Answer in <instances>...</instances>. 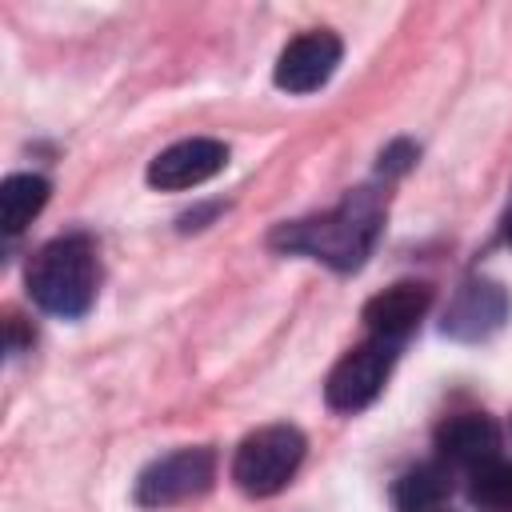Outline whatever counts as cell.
<instances>
[{
	"mask_svg": "<svg viewBox=\"0 0 512 512\" xmlns=\"http://www.w3.org/2000/svg\"><path fill=\"white\" fill-rule=\"evenodd\" d=\"M504 316H508L504 288L492 284V280H468L456 292V300H452V308L444 316V332L456 336V340H480L492 328H500Z\"/></svg>",
	"mask_w": 512,
	"mask_h": 512,
	"instance_id": "obj_10",
	"label": "cell"
},
{
	"mask_svg": "<svg viewBox=\"0 0 512 512\" xmlns=\"http://www.w3.org/2000/svg\"><path fill=\"white\" fill-rule=\"evenodd\" d=\"M436 448L448 464L476 472L480 464L500 460V432L484 412H456L436 428Z\"/></svg>",
	"mask_w": 512,
	"mask_h": 512,
	"instance_id": "obj_9",
	"label": "cell"
},
{
	"mask_svg": "<svg viewBox=\"0 0 512 512\" xmlns=\"http://www.w3.org/2000/svg\"><path fill=\"white\" fill-rule=\"evenodd\" d=\"M28 292L52 316H84L96 300V248L88 236H60L28 264Z\"/></svg>",
	"mask_w": 512,
	"mask_h": 512,
	"instance_id": "obj_2",
	"label": "cell"
},
{
	"mask_svg": "<svg viewBox=\"0 0 512 512\" xmlns=\"http://www.w3.org/2000/svg\"><path fill=\"white\" fill-rule=\"evenodd\" d=\"M448 500V472L440 464H416L392 484L396 512H440Z\"/></svg>",
	"mask_w": 512,
	"mask_h": 512,
	"instance_id": "obj_11",
	"label": "cell"
},
{
	"mask_svg": "<svg viewBox=\"0 0 512 512\" xmlns=\"http://www.w3.org/2000/svg\"><path fill=\"white\" fill-rule=\"evenodd\" d=\"M44 204H48V180L44 176H32V172L8 176L0 184V224H4V232L16 236Z\"/></svg>",
	"mask_w": 512,
	"mask_h": 512,
	"instance_id": "obj_12",
	"label": "cell"
},
{
	"mask_svg": "<svg viewBox=\"0 0 512 512\" xmlns=\"http://www.w3.org/2000/svg\"><path fill=\"white\" fill-rule=\"evenodd\" d=\"M432 304V288L428 284H412V280H400L384 292H376L368 304H364V324L376 340H392L400 344L428 312Z\"/></svg>",
	"mask_w": 512,
	"mask_h": 512,
	"instance_id": "obj_8",
	"label": "cell"
},
{
	"mask_svg": "<svg viewBox=\"0 0 512 512\" xmlns=\"http://www.w3.org/2000/svg\"><path fill=\"white\" fill-rule=\"evenodd\" d=\"M468 500H472L480 512H512V464H504V460L480 464V468L472 472Z\"/></svg>",
	"mask_w": 512,
	"mask_h": 512,
	"instance_id": "obj_13",
	"label": "cell"
},
{
	"mask_svg": "<svg viewBox=\"0 0 512 512\" xmlns=\"http://www.w3.org/2000/svg\"><path fill=\"white\" fill-rule=\"evenodd\" d=\"M412 160H416V148H412L408 140H396V144H388V148L380 152V172H392V176H396V172H404Z\"/></svg>",
	"mask_w": 512,
	"mask_h": 512,
	"instance_id": "obj_14",
	"label": "cell"
},
{
	"mask_svg": "<svg viewBox=\"0 0 512 512\" xmlns=\"http://www.w3.org/2000/svg\"><path fill=\"white\" fill-rule=\"evenodd\" d=\"M508 244H512V224H508Z\"/></svg>",
	"mask_w": 512,
	"mask_h": 512,
	"instance_id": "obj_15",
	"label": "cell"
},
{
	"mask_svg": "<svg viewBox=\"0 0 512 512\" xmlns=\"http://www.w3.org/2000/svg\"><path fill=\"white\" fill-rule=\"evenodd\" d=\"M304 460V436L292 424H268L240 440L232 456V480L244 496H276Z\"/></svg>",
	"mask_w": 512,
	"mask_h": 512,
	"instance_id": "obj_3",
	"label": "cell"
},
{
	"mask_svg": "<svg viewBox=\"0 0 512 512\" xmlns=\"http://www.w3.org/2000/svg\"><path fill=\"white\" fill-rule=\"evenodd\" d=\"M380 220H384V196L376 188H356L332 212L276 228L272 244L284 248V252L312 256V260H320L336 272H352L372 252Z\"/></svg>",
	"mask_w": 512,
	"mask_h": 512,
	"instance_id": "obj_1",
	"label": "cell"
},
{
	"mask_svg": "<svg viewBox=\"0 0 512 512\" xmlns=\"http://www.w3.org/2000/svg\"><path fill=\"white\" fill-rule=\"evenodd\" d=\"M228 164V148L212 136H192L180 140L172 148H164L152 164H148V184L164 188V192H180V188H196L204 180H212L220 168Z\"/></svg>",
	"mask_w": 512,
	"mask_h": 512,
	"instance_id": "obj_7",
	"label": "cell"
},
{
	"mask_svg": "<svg viewBox=\"0 0 512 512\" xmlns=\"http://www.w3.org/2000/svg\"><path fill=\"white\" fill-rule=\"evenodd\" d=\"M392 364H396V344L392 340H376L372 336V340L356 344L328 372V384H324L328 408H336V412H360V408H368L380 396Z\"/></svg>",
	"mask_w": 512,
	"mask_h": 512,
	"instance_id": "obj_5",
	"label": "cell"
},
{
	"mask_svg": "<svg viewBox=\"0 0 512 512\" xmlns=\"http://www.w3.org/2000/svg\"><path fill=\"white\" fill-rule=\"evenodd\" d=\"M216 480V452L212 448H180L152 460L136 476V504L140 508H168L208 492Z\"/></svg>",
	"mask_w": 512,
	"mask_h": 512,
	"instance_id": "obj_4",
	"label": "cell"
},
{
	"mask_svg": "<svg viewBox=\"0 0 512 512\" xmlns=\"http://www.w3.org/2000/svg\"><path fill=\"white\" fill-rule=\"evenodd\" d=\"M440 512H448V508H440Z\"/></svg>",
	"mask_w": 512,
	"mask_h": 512,
	"instance_id": "obj_16",
	"label": "cell"
},
{
	"mask_svg": "<svg viewBox=\"0 0 512 512\" xmlns=\"http://www.w3.org/2000/svg\"><path fill=\"white\" fill-rule=\"evenodd\" d=\"M340 56H344V44L336 32H328V28L300 32L276 56V84L284 92H316L320 84L332 80Z\"/></svg>",
	"mask_w": 512,
	"mask_h": 512,
	"instance_id": "obj_6",
	"label": "cell"
}]
</instances>
